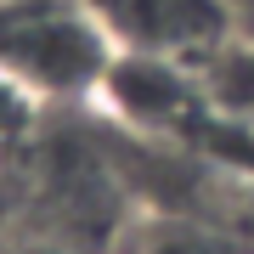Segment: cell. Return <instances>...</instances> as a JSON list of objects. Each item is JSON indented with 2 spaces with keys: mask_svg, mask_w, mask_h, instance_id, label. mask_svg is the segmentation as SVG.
Masks as SVG:
<instances>
[{
  "mask_svg": "<svg viewBox=\"0 0 254 254\" xmlns=\"http://www.w3.org/2000/svg\"><path fill=\"white\" fill-rule=\"evenodd\" d=\"M113 40L91 0H0V73L40 102H96L113 73Z\"/></svg>",
  "mask_w": 254,
  "mask_h": 254,
  "instance_id": "cell-1",
  "label": "cell"
},
{
  "mask_svg": "<svg viewBox=\"0 0 254 254\" xmlns=\"http://www.w3.org/2000/svg\"><path fill=\"white\" fill-rule=\"evenodd\" d=\"M91 11L119 57H153L181 68H203L243 34L237 0H91Z\"/></svg>",
  "mask_w": 254,
  "mask_h": 254,
  "instance_id": "cell-2",
  "label": "cell"
},
{
  "mask_svg": "<svg viewBox=\"0 0 254 254\" xmlns=\"http://www.w3.org/2000/svg\"><path fill=\"white\" fill-rule=\"evenodd\" d=\"M102 113H113L136 136H175L198 113H209L203 73L181 63H153V57H113V73L96 96Z\"/></svg>",
  "mask_w": 254,
  "mask_h": 254,
  "instance_id": "cell-3",
  "label": "cell"
},
{
  "mask_svg": "<svg viewBox=\"0 0 254 254\" xmlns=\"http://www.w3.org/2000/svg\"><path fill=\"white\" fill-rule=\"evenodd\" d=\"M203 73V96H209V113H226L232 125H254V40L237 34L226 51H215Z\"/></svg>",
  "mask_w": 254,
  "mask_h": 254,
  "instance_id": "cell-4",
  "label": "cell"
},
{
  "mask_svg": "<svg viewBox=\"0 0 254 254\" xmlns=\"http://www.w3.org/2000/svg\"><path fill=\"white\" fill-rule=\"evenodd\" d=\"M40 113H46V102L34 91H23L11 73H0V158H11L40 130Z\"/></svg>",
  "mask_w": 254,
  "mask_h": 254,
  "instance_id": "cell-5",
  "label": "cell"
},
{
  "mask_svg": "<svg viewBox=\"0 0 254 254\" xmlns=\"http://www.w3.org/2000/svg\"><path fill=\"white\" fill-rule=\"evenodd\" d=\"M17 254H79L73 243H57V237H46V243H28V249H17Z\"/></svg>",
  "mask_w": 254,
  "mask_h": 254,
  "instance_id": "cell-6",
  "label": "cell"
}]
</instances>
